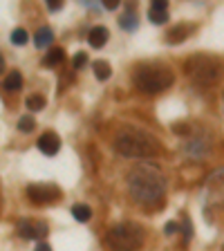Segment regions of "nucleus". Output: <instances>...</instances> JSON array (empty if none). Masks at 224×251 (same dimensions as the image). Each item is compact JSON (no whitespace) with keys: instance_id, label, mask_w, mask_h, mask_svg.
Here are the masks:
<instances>
[{"instance_id":"393cba45","label":"nucleus","mask_w":224,"mask_h":251,"mask_svg":"<svg viewBox=\"0 0 224 251\" xmlns=\"http://www.w3.org/2000/svg\"><path fill=\"white\" fill-rule=\"evenodd\" d=\"M36 251H52V247H49L47 242H41V245L36 247Z\"/></svg>"},{"instance_id":"f8f14e48","label":"nucleus","mask_w":224,"mask_h":251,"mask_svg":"<svg viewBox=\"0 0 224 251\" xmlns=\"http://www.w3.org/2000/svg\"><path fill=\"white\" fill-rule=\"evenodd\" d=\"M52 41H54V34H52V29L49 27H41L36 32V36H34V45H36L38 49H43V47H47V45H52Z\"/></svg>"},{"instance_id":"5701e85b","label":"nucleus","mask_w":224,"mask_h":251,"mask_svg":"<svg viewBox=\"0 0 224 251\" xmlns=\"http://www.w3.org/2000/svg\"><path fill=\"white\" fill-rule=\"evenodd\" d=\"M103 7H106V9H117V7H119V2H117V0H103Z\"/></svg>"},{"instance_id":"a211bd4d","label":"nucleus","mask_w":224,"mask_h":251,"mask_svg":"<svg viewBox=\"0 0 224 251\" xmlns=\"http://www.w3.org/2000/svg\"><path fill=\"white\" fill-rule=\"evenodd\" d=\"M43 108H45L43 96H38V94L27 96V110H43Z\"/></svg>"},{"instance_id":"39448f33","label":"nucleus","mask_w":224,"mask_h":251,"mask_svg":"<svg viewBox=\"0 0 224 251\" xmlns=\"http://www.w3.org/2000/svg\"><path fill=\"white\" fill-rule=\"evenodd\" d=\"M106 242L112 251H137L144 245V231L133 222H123L108 231Z\"/></svg>"},{"instance_id":"9d476101","label":"nucleus","mask_w":224,"mask_h":251,"mask_svg":"<svg viewBox=\"0 0 224 251\" xmlns=\"http://www.w3.org/2000/svg\"><path fill=\"white\" fill-rule=\"evenodd\" d=\"M108 36H110V32H108L106 27H101V25H99V27H92L90 34H88V43H90L92 47L99 49V47H103V45L108 43Z\"/></svg>"},{"instance_id":"412c9836","label":"nucleus","mask_w":224,"mask_h":251,"mask_svg":"<svg viewBox=\"0 0 224 251\" xmlns=\"http://www.w3.org/2000/svg\"><path fill=\"white\" fill-rule=\"evenodd\" d=\"M86 63H88V54H86V52H76V54H74V59H72V65H74V68L79 69V68H83Z\"/></svg>"},{"instance_id":"423d86ee","label":"nucleus","mask_w":224,"mask_h":251,"mask_svg":"<svg viewBox=\"0 0 224 251\" xmlns=\"http://www.w3.org/2000/svg\"><path fill=\"white\" fill-rule=\"evenodd\" d=\"M27 198L34 204H52L61 198V191L54 184H29L27 186Z\"/></svg>"},{"instance_id":"ddd939ff","label":"nucleus","mask_w":224,"mask_h":251,"mask_svg":"<svg viewBox=\"0 0 224 251\" xmlns=\"http://www.w3.org/2000/svg\"><path fill=\"white\" fill-rule=\"evenodd\" d=\"M2 86H5L7 92L21 90V88H22V76H21V72H18V69H11L9 74L5 76V83H2Z\"/></svg>"},{"instance_id":"b1692460","label":"nucleus","mask_w":224,"mask_h":251,"mask_svg":"<svg viewBox=\"0 0 224 251\" xmlns=\"http://www.w3.org/2000/svg\"><path fill=\"white\" fill-rule=\"evenodd\" d=\"M177 229H179V225H177V222H168V225H166V233H168V235L175 233Z\"/></svg>"},{"instance_id":"6e6552de","label":"nucleus","mask_w":224,"mask_h":251,"mask_svg":"<svg viewBox=\"0 0 224 251\" xmlns=\"http://www.w3.org/2000/svg\"><path fill=\"white\" fill-rule=\"evenodd\" d=\"M59 148H61V139H59V135L56 133H45V135H41V139H38V150L41 153H45V155H56L59 153Z\"/></svg>"},{"instance_id":"7ed1b4c3","label":"nucleus","mask_w":224,"mask_h":251,"mask_svg":"<svg viewBox=\"0 0 224 251\" xmlns=\"http://www.w3.org/2000/svg\"><path fill=\"white\" fill-rule=\"evenodd\" d=\"M173 81H175L173 69L161 63H144L134 69V86L146 94H159L168 90Z\"/></svg>"},{"instance_id":"f3484780","label":"nucleus","mask_w":224,"mask_h":251,"mask_svg":"<svg viewBox=\"0 0 224 251\" xmlns=\"http://www.w3.org/2000/svg\"><path fill=\"white\" fill-rule=\"evenodd\" d=\"M110 74H112L110 63H106V61H96V63H94V76H96V79L106 81V79H110Z\"/></svg>"},{"instance_id":"2eb2a0df","label":"nucleus","mask_w":224,"mask_h":251,"mask_svg":"<svg viewBox=\"0 0 224 251\" xmlns=\"http://www.w3.org/2000/svg\"><path fill=\"white\" fill-rule=\"evenodd\" d=\"M65 59V52H63V47H52L47 52V56H45V61L43 63L47 65V68H54V65H59L61 61Z\"/></svg>"},{"instance_id":"aec40b11","label":"nucleus","mask_w":224,"mask_h":251,"mask_svg":"<svg viewBox=\"0 0 224 251\" xmlns=\"http://www.w3.org/2000/svg\"><path fill=\"white\" fill-rule=\"evenodd\" d=\"M36 128V121H34V117H21V121H18V130L21 133H32V130Z\"/></svg>"},{"instance_id":"f257e3e1","label":"nucleus","mask_w":224,"mask_h":251,"mask_svg":"<svg viewBox=\"0 0 224 251\" xmlns=\"http://www.w3.org/2000/svg\"><path fill=\"white\" fill-rule=\"evenodd\" d=\"M128 193L137 204L146 208H153L164 200L166 180L153 164H137L128 171Z\"/></svg>"},{"instance_id":"6ab92c4d","label":"nucleus","mask_w":224,"mask_h":251,"mask_svg":"<svg viewBox=\"0 0 224 251\" xmlns=\"http://www.w3.org/2000/svg\"><path fill=\"white\" fill-rule=\"evenodd\" d=\"M27 38H29V36H27V32L22 29V27H16V29L11 32V43H14V45H25Z\"/></svg>"},{"instance_id":"9b49d317","label":"nucleus","mask_w":224,"mask_h":251,"mask_svg":"<svg viewBox=\"0 0 224 251\" xmlns=\"http://www.w3.org/2000/svg\"><path fill=\"white\" fill-rule=\"evenodd\" d=\"M188 32H191L188 25H175L171 32L166 34V41H168V43H181L184 38H188Z\"/></svg>"},{"instance_id":"f03ea898","label":"nucleus","mask_w":224,"mask_h":251,"mask_svg":"<svg viewBox=\"0 0 224 251\" xmlns=\"http://www.w3.org/2000/svg\"><path fill=\"white\" fill-rule=\"evenodd\" d=\"M114 150L121 153L123 157H134V160H148V157L159 155V139H155L153 135L144 133L133 126H126L117 133L114 137Z\"/></svg>"},{"instance_id":"4be33fe9","label":"nucleus","mask_w":224,"mask_h":251,"mask_svg":"<svg viewBox=\"0 0 224 251\" xmlns=\"http://www.w3.org/2000/svg\"><path fill=\"white\" fill-rule=\"evenodd\" d=\"M47 7H49V11H59L63 7V2L61 0H47Z\"/></svg>"},{"instance_id":"1a4fd4ad","label":"nucleus","mask_w":224,"mask_h":251,"mask_svg":"<svg viewBox=\"0 0 224 251\" xmlns=\"http://www.w3.org/2000/svg\"><path fill=\"white\" fill-rule=\"evenodd\" d=\"M148 18L150 23L155 25H161V23L168 21V2L166 0H153V5L148 9Z\"/></svg>"},{"instance_id":"20e7f679","label":"nucleus","mask_w":224,"mask_h":251,"mask_svg":"<svg viewBox=\"0 0 224 251\" xmlns=\"http://www.w3.org/2000/svg\"><path fill=\"white\" fill-rule=\"evenodd\" d=\"M186 74L191 76L195 83L200 86H213L218 83L220 76H222V63L213 56H206V54H195L184 63Z\"/></svg>"},{"instance_id":"4468645a","label":"nucleus","mask_w":224,"mask_h":251,"mask_svg":"<svg viewBox=\"0 0 224 251\" xmlns=\"http://www.w3.org/2000/svg\"><path fill=\"white\" fill-rule=\"evenodd\" d=\"M119 25H121L126 32H134V29H137V14H134V9L123 11L121 18H119Z\"/></svg>"},{"instance_id":"dca6fc26","label":"nucleus","mask_w":224,"mask_h":251,"mask_svg":"<svg viewBox=\"0 0 224 251\" xmlns=\"http://www.w3.org/2000/svg\"><path fill=\"white\" fill-rule=\"evenodd\" d=\"M72 215H74V220H79V222H88V220L92 218V208L88 206V204H74V206H72Z\"/></svg>"},{"instance_id":"0eeeda50","label":"nucleus","mask_w":224,"mask_h":251,"mask_svg":"<svg viewBox=\"0 0 224 251\" xmlns=\"http://www.w3.org/2000/svg\"><path fill=\"white\" fill-rule=\"evenodd\" d=\"M16 231L21 238H25V240H38V238L47 235V222L34 220V218H21L18 220Z\"/></svg>"}]
</instances>
